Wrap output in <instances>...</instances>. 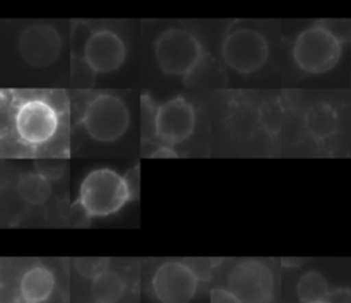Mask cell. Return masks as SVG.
I'll list each match as a JSON object with an SVG mask.
<instances>
[{"instance_id":"cell-14","label":"cell","mask_w":351,"mask_h":303,"mask_svg":"<svg viewBox=\"0 0 351 303\" xmlns=\"http://www.w3.org/2000/svg\"><path fill=\"white\" fill-rule=\"evenodd\" d=\"M15 189L19 199L32 206H40L45 203L51 195L49 181L40 171H29L21 174Z\"/></svg>"},{"instance_id":"cell-15","label":"cell","mask_w":351,"mask_h":303,"mask_svg":"<svg viewBox=\"0 0 351 303\" xmlns=\"http://www.w3.org/2000/svg\"><path fill=\"white\" fill-rule=\"evenodd\" d=\"M329 292L326 278L315 270L303 273L296 284V295L300 303H324Z\"/></svg>"},{"instance_id":"cell-6","label":"cell","mask_w":351,"mask_h":303,"mask_svg":"<svg viewBox=\"0 0 351 303\" xmlns=\"http://www.w3.org/2000/svg\"><path fill=\"white\" fill-rule=\"evenodd\" d=\"M58 126V112L44 99H27L15 110L14 128L23 144L37 147L48 143L55 136Z\"/></svg>"},{"instance_id":"cell-10","label":"cell","mask_w":351,"mask_h":303,"mask_svg":"<svg viewBox=\"0 0 351 303\" xmlns=\"http://www.w3.org/2000/svg\"><path fill=\"white\" fill-rule=\"evenodd\" d=\"M16 49L26 64L34 69H44L53 64L59 58L62 38L53 26L34 23L19 34Z\"/></svg>"},{"instance_id":"cell-19","label":"cell","mask_w":351,"mask_h":303,"mask_svg":"<svg viewBox=\"0 0 351 303\" xmlns=\"http://www.w3.org/2000/svg\"><path fill=\"white\" fill-rule=\"evenodd\" d=\"M211 303H241L239 298L232 293L228 288H215L211 291L210 296Z\"/></svg>"},{"instance_id":"cell-20","label":"cell","mask_w":351,"mask_h":303,"mask_svg":"<svg viewBox=\"0 0 351 303\" xmlns=\"http://www.w3.org/2000/svg\"><path fill=\"white\" fill-rule=\"evenodd\" d=\"M324 303H351V291L350 288L339 287L329 292Z\"/></svg>"},{"instance_id":"cell-1","label":"cell","mask_w":351,"mask_h":303,"mask_svg":"<svg viewBox=\"0 0 351 303\" xmlns=\"http://www.w3.org/2000/svg\"><path fill=\"white\" fill-rule=\"evenodd\" d=\"M133 197L126 178L111 169H95L81 182L78 206L89 218L119 211Z\"/></svg>"},{"instance_id":"cell-11","label":"cell","mask_w":351,"mask_h":303,"mask_svg":"<svg viewBox=\"0 0 351 303\" xmlns=\"http://www.w3.org/2000/svg\"><path fill=\"white\" fill-rule=\"evenodd\" d=\"M125 58L126 45L118 33L110 29L90 32L82 52V60L88 69L96 74L112 73L123 64Z\"/></svg>"},{"instance_id":"cell-13","label":"cell","mask_w":351,"mask_h":303,"mask_svg":"<svg viewBox=\"0 0 351 303\" xmlns=\"http://www.w3.org/2000/svg\"><path fill=\"white\" fill-rule=\"evenodd\" d=\"M18 289L25 300L44 303L55 291V276L45 266H33L22 274Z\"/></svg>"},{"instance_id":"cell-18","label":"cell","mask_w":351,"mask_h":303,"mask_svg":"<svg viewBox=\"0 0 351 303\" xmlns=\"http://www.w3.org/2000/svg\"><path fill=\"white\" fill-rule=\"evenodd\" d=\"M262 122L269 132H277L281 123V112L277 106L269 104L262 111Z\"/></svg>"},{"instance_id":"cell-8","label":"cell","mask_w":351,"mask_h":303,"mask_svg":"<svg viewBox=\"0 0 351 303\" xmlns=\"http://www.w3.org/2000/svg\"><path fill=\"white\" fill-rule=\"evenodd\" d=\"M151 288L160 303H189L197 291V276L186 263L169 260L155 270Z\"/></svg>"},{"instance_id":"cell-3","label":"cell","mask_w":351,"mask_h":303,"mask_svg":"<svg viewBox=\"0 0 351 303\" xmlns=\"http://www.w3.org/2000/svg\"><path fill=\"white\" fill-rule=\"evenodd\" d=\"M154 55L162 73L186 77L202 63L204 51L200 40L193 33L180 27H170L158 36Z\"/></svg>"},{"instance_id":"cell-9","label":"cell","mask_w":351,"mask_h":303,"mask_svg":"<svg viewBox=\"0 0 351 303\" xmlns=\"http://www.w3.org/2000/svg\"><path fill=\"white\" fill-rule=\"evenodd\" d=\"M195 126V107L182 96L169 99L155 111V134L169 145H177L188 140L192 136Z\"/></svg>"},{"instance_id":"cell-2","label":"cell","mask_w":351,"mask_h":303,"mask_svg":"<svg viewBox=\"0 0 351 303\" xmlns=\"http://www.w3.org/2000/svg\"><path fill=\"white\" fill-rule=\"evenodd\" d=\"M341 38L324 23H315L300 32L292 45V59L307 74H324L340 60Z\"/></svg>"},{"instance_id":"cell-22","label":"cell","mask_w":351,"mask_h":303,"mask_svg":"<svg viewBox=\"0 0 351 303\" xmlns=\"http://www.w3.org/2000/svg\"><path fill=\"white\" fill-rule=\"evenodd\" d=\"M12 303H32V302H27V300H25L23 298H19V299H16V300H14Z\"/></svg>"},{"instance_id":"cell-17","label":"cell","mask_w":351,"mask_h":303,"mask_svg":"<svg viewBox=\"0 0 351 303\" xmlns=\"http://www.w3.org/2000/svg\"><path fill=\"white\" fill-rule=\"evenodd\" d=\"M107 258H77L74 260L75 270L89 280H95L100 273L107 270Z\"/></svg>"},{"instance_id":"cell-7","label":"cell","mask_w":351,"mask_h":303,"mask_svg":"<svg viewBox=\"0 0 351 303\" xmlns=\"http://www.w3.org/2000/svg\"><path fill=\"white\" fill-rule=\"evenodd\" d=\"M226 288L241 303H269L274 288L273 273L263 262L243 260L230 270Z\"/></svg>"},{"instance_id":"cell-4","label":"cell","mask_w":351,"mask_h":303,"mask_svg":"<svg viewBox=\"0 0 351 303\" xmlns=\"http://www.w3.org/2000/svg\"><path fill=\"white\" fill-rule=\"evenodd\" d=\"M80 123L95 141L114 143L128 130L130 114L121 97L111 93H99L85 106Z\"/></svg>"},{"instance_id":"cell-21","label":"cell","mask_w":351,"mask_h":303,"mask_svg":"<svg viewBox=\"0 0 351 303\" xmlns=\"http://www.w3.org/2000/svg\"><path fill=\"white\" fill-rule=\"evenodd\" d=\"M44 303H63V302L58 296H55V299H53V293H52V296L49 299H47Z\"/></svg>"},{"instance_id":"cell-16","label":"cell","mask_w":351,"mask_h":303,"mask_svg":"<svg viewBox=\"0 0 351 303\" xmlns=\"http://www.w3.org/2000/svg\"><path fill=\"white\" fill-rule=\"evenodd\" d=\"M125 291L122 277L114 270H104L92 280V296L95 303H117Z\"/></svg>"},{"instance_id":"cell-5","label":"cell","mask_w":351,"mask_h":303,"mask_svg":"<svg viewBox=\"0 0 351 303\" xmlns=\"http://www.w3.org/2000/svg\"><path fill=\"white\" fill-rule=\"evenodd\" d=\"M221 53L225 63L236 73L252 74L267 62L269 43L256 29L239 26L225 36Z\"/></svg>"},{"instance_id":"cell-12","label":"cell","mask_w":351,"mask_h":303,"mask_svg":"<svg viewBox=\"0 0 351 303\" xmlns=\"http://www.w3.org/2000/svg\"><path fill=\"white\" fill-rule=\"evenodd\" d=\"M303 123L306 132L313 140L326 141L339 132L340 117L332 104L326 101H318L306 110Z\"/></svg>"}]
</instances>
